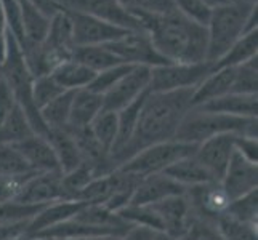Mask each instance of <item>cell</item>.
<instances>
[{
    "label": "cell",
    "mask_w": 258,
    "mask_h": 240,
    "mask_svg": "<svg viewBox=\"0 0 258 240\" xmlns=\"http://www.w3.org/2000/svg\"><path fill=\"white\" fill-rule=\"evenodd\" d=\"M34 173L15 144H0V176H26Z\"/></svg>",
    "instance_id": "34"
},
{
    "label": "cell",
    "mask_w": 258,
    "mask_h": 240,
    "mask_svg": "<svg viewBox=\"0 0 258 240\" xmlns=\"http://www.w3.org/2000/svg\"><path fill=\"white\" fill-rule=\"evenodd\" d=\"M192 92L194 90H178L167 93L149 92L128 143L119 152L109 155L114 170L125 164L133 155H137L140 150L175 139L176 130L183 117L191 109Z\"/></svg>",
    "instance_id": "1"
},
{
    "label": "cell",
    "mask_w": 258,
    "mask_h": 240,
    "mask_svg": "<svg viewBox=\"0 0 258 240\" xmlns=\"http://www.w3.org/2000/svg\"><path fill=\"white\" fill-rule=\"evenodd\" d=\"M68 15L71 18V23H73V39L76 47L106 45V43L117 40L125 32H128L114 24H109L84 13L68 12Z\"/></svg>",
    "instance_id": "12"
},
{
    "label": "cell",
    "mask_w": 258,
    "mask_h": 240,
    "mask_svg": "<svg viewBox=\"0 0 258 240\" xmlns=\"http://www.w3.org/2000/svg\"><path fill=\"white\" fill-rule=\"evenodd\" d=\"M173 4L176 12H180L186 18H189V20L202 26H207L212 8L207 7L202 0H173Z\"/></svg>",
    "instance_id": "43"
},
{
    "label": "cell",
    "mask_w": 258,
    "mask_h": 240,
    "mask_svg": "<svg viewBox=\"0 0 258 240\" xmlns=\"http://www.w3.org/2000/svg\"><path fill=\"white\" fill-rule=\"evenodd\" d=\"M212 70V63H165L151 67L149 92L167 93L178 90H194Z\"/></svg>",
    "instance_id": "7"
},
{
    "label": "cell",
    "mask_w": 258,
    "mask_h": 240,
    "mask_svg": "<svg viewBox=\"0 0 258 240\" xmlns=\"http://www.w3.org/2000/svg\"><path fill=\"white\" fill-rule=\"evenodd\" d=\"M87 203L79 200H56L43 207L37 215H35L26 229V235L34 237L45 229L58 226L64 221L74 218Z\"/></svg>",
    "instance_id": "19"
},
{
    "label": "cell",
    "mask_w": 258,
    "mask_h": 240,
    "mask_svg": "<svg viewBox=\"0 0 258 240\" xmlns=\"http://www.w3.org/2000/svg\"><path fill=\"white\" fill-rule=\"evenodd\" d=\"M258 88V64L256 58L236 67V77L231 93L256 95Z\"/></svg>",
    "instance_id": "39"
},
{
    "label": "cell",
    "mask_w": 258,
    "mask_h": 240,
    "mask_svg": "<svg viewBox=\"0 0 258 240\" xmlns=\"http://www.w3.org/2000/svg\"><path fill=\"white\" fill-rule=\"evenodd\" d=\"M12 240H34V238L29 237V235H26V234H23V235H18V237H15V238H12Z\"/></svg>",
    "instance_id": "55"
},
{
    "label": "cell",
    "mask_w": 258,
    "mask_h": 240,
    "mask_svg": "<svg viewBox=\"0 0 258 240\" xmlns=\"http://www.w3.org/2000/svg\"><path fill=\"white\" fill-rule=\"evenodd\" d=\"M24 205H48L56 200H66L59 172L32 173L15 197Z\"/></svg>",
    "instance_id": "13"
},
{
    "label": "cell",
    "mask_w": 258,
    "mask_h": 240,
    "mask_svg": "<svg viewBox=\"0 0 258 240\" xmlns=\"http://www.w3.org/2000/svg\"><path fill=\"white\" fill-rule=\"evenodd\" d=\"M192 215L215 223L220 215H223L229 205V199L221 188L220 181H210L206 184L192 186L184 191Z\"/></svg>",
    "instance_id": "14"
},
{
    "label": "cell",
    "mask_w": 258,
    "mask_h": 240,
    "mask_svg": "<svg viewBox=\"0 0 258 240\" xmlns=\"http://www.w3.org/2000/svg\"><path fill=\"white\" fill-rule=\"evenodd\" d=\"M236 138L237 135L225 133V135L209 138L196 147L194 157L209 172L213 181H221L223 178L229 160L236 150Z\"/></svg>",
    "instance_id": "11"
},
{
    "label": "cell",
    "mask_w": 258,
    "mask_h": 240,
    "mask_svg": "<svg viewBox=\"0 0 258 240\" xmlns=\"http://www.w3.org/2000/svg\"><path fill=\"white\" fill-rule=\"evenodd\" d=\"M31 135H35V133L32 131L23 109L16 104L4 125L0 127V144H16Z\"/></svg>",
    "instance_id": "29"
},
{
    "label": "cell",
    "mask_w": 258,
    "mask_h": 240,
    "mask_svg": "<svg viewBox=\"0 0 258 240\" xmlns=\"http://www.w3.org/2000/svg\"><path fill=\"white\" fill-rule=\"evenodd\" d=\"M29 2L34 7H37L39 10L48 18H51L56 12H59V7L56 4V0H29Z\"/></svg>",
    "instance_id": "50"
},
{
    "label": "cell",
    "mask_w": 258,
    "mask_h": 240,
    "mask_svg": "<svg viewBox=\"0 0 258 240\" xmlns=\"http://www.w3.org/2000/svg\"><path fill=\"white\" fill-rule=\"evenodd\" d=\"M106 47H108L122 63L130 64V66L154 67V66H161L167 63V61L157 53L148 32L145 31H128L117 40L106 43Z\"/></svg>",
    "instance_id": "9"
},
{
    "label": "cell",
    "mask_w": 258,
    "mask_h": 240,
    "mask_svg": "<svg viewBox=\"0 0 258 240\" xmlns=\"http://www.w3.org/2000/svg\"><path fill=\"white\" fill-rule=\"evenodd\" d=\"M173 0H135V5L130 12L143 13L149 16H162L175 12Z\"/></svg>",
    "instance_id": "44"
},
{
    "label": "cell",
    "mask_w": 258,
    "mask_h": 240,
    "mask_svg": "<svg viewBox=\"0 0 258 240\" xmlns=\"http://www.w3.org/2000/svg\"><path fill=\"white\" fill-rule=\"evenodd\" d=\"M0 82H2V66H0Z\"/></svg>",
    "instance_id": "57"
},
{
    "label": "cell",
    "mask_w": 258,
    "mask_h": 240,
    "mask_svg": "<svg viewBox=\"0 0 258 240\" xmlns=\"http://www.w3.org/2000/svg\"><path fill=\"white\" fill-rule=\"evenodd\" d=\"M2 78L7 84V87L10 88V92L13 93L16 104L26 114L32 131L35 135L47 138L48 128L43 125L39 109L35 108L32 101L34 77L28 66H26L20 43H18V40L10 32H8V42H7V56L2 63Z\"/></svg>",
    "instance_id": "5"
},
{
    "label": "cell",
    "mask_w": 258,
    "mask_h": 240,
    "mask_svg": "<svg viewBox=\"0 0 258 240\" xmlns=\"http://www.w3.org/2000/svg\"><path fill=\"white\" fill-rule=\"evenodd\" d=\"M256 5L231 2L212 8L207 21V63H217L234 43L247 34L248 18Z\"/></svg>",
    "instance_id": "4"
},
{
    "label": "cell",
    "mask_w": 258,
    "mask_h": 240,
    "mask_svg": "<svg viewBox=\"0 0 258 240\" xmlns=\"http://www.w3.org/2000/svg\"><path fill=\"white\" fill-rule=\"evenodd\" d=\"M132 67L133 66H130V64L120 63V64H115V66L109 67V69H104V70H101V72H96L93 80L90 82V85H88L87 88L90 92L103 96L106 92H109L111 88L117 84Z\"/></svg>",
    "instance_id": "40"
},
{
    "label": "cell",
    "mask_w": 258,
    "mask_h": 240,
    "mask_svg": "<svg viewBox=\"0 0 258 240\" xmlns=\"http://www.w3.org/2000/svg\"><path fill=\"white\" fill-rule=\"evenodd\" d=\"M133 13V12H132ZM135 15L148 32L154 48L167 63H204L207 61V28L180 12L162 16Z\"/></svg>",
    "instance_id": "2"
},
{
    "label": "cell",
    "mask_w": 258,
    "mask_h": 240,
    "mask_svg": "<svg viewBox=\"0 0 258 240\" xmlns=\"http://www.w3.org/2000/svg\"><path fill=\"white\" fill-rule=\"evenodd\" d=\"M120 237L114 235H103V237H85V238H69V240H119Z\"/></svg>",
    "instance_id": "52"
},
{
    "label": "cell",
    "mask_w": 258,
    "mask_h": 240,
    "mask_svg": "<svg viewBox=\"0 0 258 240\" xmlns=\"http://www.w3.org/2000/svg\"><path fill=\"white\" fill-rule=\"evenodd\" d=\"M202 2L210 8H217L220 5H225V4L231 2V0H202Z\"/></svg>",
    "instance_id": "51"
},
{
    "label": "cell",
    "mask_w": 258,
    "mask_h": 240,
    "mask_svg": "<svg viewBox=\"0 0 258 240\" xmlns=\"http://www.w3.org/2000/svg\"><path fill=\"white\" fill-rule=\"evenodd\" d=\"M225 133L256 138V117H234L191 108L178 127L175 139L198 146L209 138Z\"/></svg>",
    "instance_id": "3"
},
{
    "label": "cell",
    "mask_w": 258,
    "mask_h": 240,
    "mask_svg": "<svg viewBox=\"0 0 258 240\" xmlns=\"http://www.w3.org/2000/svg\"><path fill=\"white\" fill-rule=\"evenodd\" d=\"M196 147L198 146L170 139L165 141V143H159L140 150L137 155H133L125 164H122L119 170L137 175L140 178L164 173L176 160L192 155L196 152Z\"/></svg>",
    "instance_id": "6"
},
{
    "label": "cell",
    "mask_w": 258,
    "mask_h": 240,
    "mask_svg": "<svg viewBox=\"0 0 258 240\" xmlns=\"http://www.w3.org/2000/svg\"><path fill=\"white\" fill-rule=\"evenodd\" d=\"M157 232L151 230L148 227H141V226H130L128 230L123 234L119 240H154Z\"/></svg>",
    "instance_id": "47"
},
{
    "label": "cell",
    "mask_w": 258,
    "mask_h": 240,
    "mask_svg": "<svg viewBox=\"0 0 258 240\" xmlns=\"http://www.w3.org/2000/svg\"><path fill=\"white\" fill-rule=\"evenodd\" d=\"M56 4L66 12L93 16L125 31H143L138 18L117 0H56Z\"/></svg>",
    "instance_id": "8"
},
{
    "label": "cell",
    "mask_w": 258,
    "mask_h": 240,
    "mask_svg": "<svg viewBox=\"0 0 258 240\" xmlns=\"http://www.w3.org/2000/svg\"><path fill=\"white\" fill-rule=\"evenodd\" d=\"M47 139L53 147V152L56 155L61 173H68L84 164L81 150H79V146L76 143V138L73 136V133L69 131L68 127L48 130Z\"/></svg>",
    "instance_id": "22"
},
{
    "label": "cell",
    "mask_w": 258,
    "mask_h": 240,
    "mask_svg": "<svg viewBox=\"0 0 258 240\" xmlns=\"http://www.w3.org/2000/svg\"><path fill=\"white\" fill-rule=\"evenodd\" d=\"M184 191L183 186L175 183L164 173L149 175L138 181L128 205H154L172 195L184 194Z\"/></svg>",
    "instance_id": "17"
},
{
    "label": "cell",
    "mask_w": 258,
    "mask_h": 240,
    "mask_svg": "<svg viewBox=\"0 0 258 240\" xmlns=\"http://www.w3.org/2000/svg\"><path fill=\"white\" fill-rule=\"evenodd\" d=\"M73 96H74V92H64V93H61L51 103H48L45 108H42L39 111L43 125H45L48 130L68 127L69 111H71V103H73Z\"/></svg>",
    "instance_id": "30"
},
{
    "label": "cell",
    "mask_w": 258,
    "mask_h": 240,
    "mask_svg": "<svg viewBox=\"0 0 258 240\" xmlns=\"http://www.w3.org/2000/svg\"><path fill=\"white\" fill-rule=\"evenodd\" d=\"M66 90H63L50 74L47 75H40L35 77L32 82V101L34 106L39 111L42 108H45L48 103H51L55 98H58L61 93H64Z\"/></svg>",
    "instance_id": "38"
},
{
    "label": "cell",
    "mask_w": 258,
    "mask_h": 240,
    "mask_svg": "<svg viewBox=\"0 0 258 240\" xmlns=\"http://www.w3.org/2000/svg\"><path fill=\"white\" fill-rule=\"evenodd\" d=\"M7 42H8V28L5 23L2 4H0V66H2V63L5 61V56H7Z\"/></svg>",
    "instance_id": "49"
},
{
    "label": "cell",
    "mask_w": 258,
    "mask_h": 240,
    "mask_svg": "<svg viewBox=\"0 0 258 240\" xmlns=\"http://www.w3.org/2000/svg\"><path fill=\"white\" fill-rule=\"evenodd\" d=\"M181 238L183 240H223V237H221V234L217 229V224L213 221L202 219L194 215Z\"/></svg>",
    "instance_id": "42"
},
{
    "label": "cell",
    "mask_w": 258,
    "mask_h": 240,
    "mask_svg": "<svg viewBox=\"0 0 258 240\" xmlns=\"http://www.w3.org/2000/svg\"><path fill=\"white\" fill-rule=\"evenodd\" d=\"M95 178H98L95 172L85 164L79 165L77 168H74V170H71L68 173H61V184H63L66 200H74L76 195L81 192L85 186L90 184Z\"/></svg>",
    "instance_id": "35"
},
{
    "label": "cell",
    "mask_w": 258,
    "mask_h": 240,
    "mask_svg": "<svg viewBox=\"0 0 258 240\" xmlns=\"http://www.w3.org/2000/svg\"><path fill=\"white\" fill-rule=\"evenodd\" d=\"M236 150L239 154H242L245 158L250 160V162L258 164V157H256L258 143H256V138L237 135V138H236Z\"/></svg>",
    "instance_id": "46"
},
{
    "label": "cell",
    "mask_w": 258,
    "mask_h": 240,
    "mask_svg": "<svg viewBox=\"0 0 258 240\" xmlns=\"http://www.w3.org/2000/svg\"><path fill=\"white\" fill-rule=\"evenodd\" d=\"M225 215L229 218L241 221V223L256 226L258 218V189L248 192L239 199L229 202V205L225 211Z\"/></svg>",
    "instance_id": "33"
},
{
    "label": "cell",
    "mask_w": 258,
    "mask_h": 240,
    "mask_svg": "<svg viewBox=\"0 0 258 240\" xmlns=\"http://www.w3.org/2000/svg\"><path fill=\"white\" fill-rule=\"evenodd\" d=\"M32 173L26 176H0V203L15 200L21 186Z\"/></svg>",
    "instance_id": "45"
},
{
    "label": "cell",
    "mask_w": 258,
    "mask_h": 240,
    "mask_svg": "<svg viewBox=\"0 0 258 240\" xmlns=\"http://www.w3.org/2000/svg\"><path fill=\"white\" fill-rule=\"evenodd\" d=\"M73 59L79 61V63L84 64L85 67L93 70L95 74L122 63V61L115 56L106 45L76 47L74 51H73Z\"/></svg>",
    "instance_id": "27"
},
{
    "label": "cell",
    "mask_w": 258,
    "mask_h": 240,
    "mask_svg": "<svg viewBox=\"0 0 258 240\" xmlns=\"http://www.w3.org/2000/svg\"><path fill=\"white\" fill-rule=\"evenodd\" d=\"M88 130H90L93 138L100 143V146L108 150V152H111L115 138H117V112L103 109L93 119Z\"/></svg>",
    "instance_id": "31"
},
{
    "label": "cell",
    "mask_w": 258,
    "mask_h": 240,
    "mask_svg": "<svg viewBox=\"0 0 258 240\" xmlns=\"http://www.w3.org/2000/svg\"><path fill=\"white\" fill-rule=\"evenodd\" d=\"M236 2H242L247 5H256V0H236Z\"/></svg>",
    "instance_id": "56"
},
{
    "label": "cell",
    "mask_w": 258,
    "mask_h": 240,
    "mask_svg": "<svg viewBox=\"0 0 258 240\" xmlns=\"http://www.w3.org/2000/svg\"><path fill=\"white\" fill-rule=\"evenodd\" d=\"M154 240H183V238H178V237H173V235H168V234H164V232H157Z\"/></svg>",
    "instance_id": "53"
},
{
    "label": "cell",
    "mask_w": 258,
    "mask_h": 240,
    "mask_svg": "<svg viewBox=\"0 0 258 240\" xmlns=\"http://www.w3.org/2000/svg\"><path fill=\"white\" fill-rule=\"evenodd\" d=\"M151 207H153L159 219H161L164 234L178 238L184 235L192 218V210L184 194L172 195V197H167Z\"/></svg>",
    "instance_id": "16"
},
{
    "label": "cell",
    "mask_w": 258,
    "mask_h": 240,
    "mask_svg": "<svg viewBox=\"0 0 258 240\" xmlns=\"http://www.w3.org/2000/svg\"><path fill=\"white\" fill-rule=\"evenodd\" d=\"M117 215L128 226H141L154 230V232H162V223L151 205H127Z\"/></svg>",
    "instance_id": "32"
},
{
    "label": "cell",
    "mask_w": 258,
    "mask_h": 240,
    "mask_svg": "<svg viewBox=\"0 0 258 240\" xmlns=\"http://www.w3.org/2000/svg\"><path fill=\"white\" fill-rule=\"evenodd\" d=\"M34 173L59 172L56 155L45 136L31 135L15 144ZM61 173V172H59Z\"/></svg>",
    "instance_id": "18"
},
{
    "label": "cell",
    "mask_w": 258,
    "mask_h": 240,
    "mask_svg": "<svg viewBox=\"0 0 258 240\" xmlns=\"http://www.w3.org/2000/svg\"><path fill=\"white\" fill-rule=\"evenodd\" d=\"M103 111V96L90 92L88 88L74 92L71 103L68 128L82 130L88 128L98 114Z\"/></svg>",
    "instance_id": "21"
},
{
    "label": "cell",
    "mask_w": 258,
    "mask_h": 240,
    "mask_svg": "<svg viewBox=\"0 0 258 240\" xmlns=\"http://www.w3.org/2000/svg\"><path fill=\"white\" fill-rule=\"evenodd\" d=\"M29 223H20V224H0V240H12L18 235L26 234Z\"/></svg>",
    "instance_id": "48"
},
{
    "label": "cell",
    "mask_w": 258,
    "mask_h": 240,
    "mask_svg": "<svg viewBox=\"0 0 258 240\" xmlns=\"http://www.w3.org/2000/svg\"><path fill=\"white\" fill-rule=\"evenodd\" d=\"M148 93H149V90L145 95L137 98L133 103H130L127 108H123L122 111L117 112V138H115V143L111 149L109 155L119 152V150L128 143V139L133 135V130H135V127H137L138 115H140L141 108H143V103L146 100Z\"/></svg>",
    "instance_id": "28"
},
{
    "label": "cell",
    "mask_w": 258,
    "mask_h": 240,
    "mask_svg": "<svg viewBox=\"0 0 258 240\" xmlns=\"http://www.w3.org/2000/svg\"><path fill=\"white\" fill-rule=\"evenodd\" d=\"M117 2H119L122 7H125L127 10H132L133 5H135V0H117Z\"/></svg>",
    "instance_id": "54"
},
{
    "label": "cell",
    "mask_w": 258,
    "mask_h": 240,
    "mask_svg": "<svg viewBox=\"0 0 258 240\" xmlns=\"http://www.w3.org/2000/svg\"><path fill=\"white\" fill-rule=\"evenodd\" d=\"M196 109L218 112L234 117H256L258 112V96L256 95H242V93H228L212 100L206 104L198 106Z\"/></svg>",
    "instance_id": "23"
},
{
    "label": "cell",
    "mask_w": 258,
    "mask_h": 240,
    "mask_svg": "<svg viewBox=\"0 0 258 240\" xmlns=\"http://www.w3.org/2000/svg\"><path fill=\"white\" fill-rule=\"evenodd\" d=\"M50 75L63 90L77 92L90 85V82L95 77V72L85 67L84 64H81L79 61L69 58L53 69Z\"/></svg>",
    "instance_id": "24"
},
{
    "label": "cell",
    "mask_w": 258,
    "mask_h": 240,
    "mask_svg": "<svg viewBox=\"0 0 258 240\" xmlns=\"http://www.w3.org/2000/svg\"><path fill=\"white\" fill-rule=\"evenodd\" d=\"M256 53H258V29L244 34L217 63L212 64V69L237 67L247 63V61L256 58Z\"/></svg>",
    "instance_id": "26"
},
{
    "label": "cell",
    "mask_w": 258,
    "mask_h": 240,
    "mask_svg": "<svg viewBox=\"0 0 258 240\" xmlns=\"http://www.w3.org/2000/svg\"><path fill=\"white\" fill-rule=\"evenodd\" d=\"M236 77V67H220L212 69L210 74L194 88L191 98V108H198L220 96H225L233 90Z\"/></svg>",
    "instance_id": "20"
},
{
    "label": "cell",
    "mask_w": 258,
    "mask_h": 240,
    "mask_svg": "<svg viewBox=\"0 0 258 240\" xmlns=\"http://www.w3.org/2000/svg\"><path fill=\"white\" fill-rule=\"evenodd\" d=\"M149 77L151 67L133 66L109 92L103 95V109L119 112L127 108L130 103L149 90Z\"/></svg>",
    "instance_id": "10"
},
{
    "label": "cell",
    "mask_w": 258,
    "mask_h": 240,
    "mask_svg": "<svg viewBox=\"0 0 258 240\" xmlns=\"http://www.w3.org/2000/svg\"><path fill=\"white\" fill-rule=\"evenodd\" d=\"M164 175H167L170 180H173L175 183L183 186L184 189L213 181L212 176L209 175V172L201 165V162L194 157V154L176 160L175 164H172L167 168V170L164 172Z\"/></svg>",
    "instance_id": "25"
},
{
    "label": "cell",
    "mask_w": 258,
    "mask_h": 240,
    "mask_svg": "<svg viewBox=\"0 0 258 240\" xmlns=\"http://www.w3.org/2000/svg\"><path fill=\"white\" fill-rule=\"evenodd\" d=\"M0 4H2L8 32H10L18 40V43L21 45L24 39V31H23V15H21L20 0H0Z\"/></svg>",
    "instance_id": "41"
},
{
    "label": "cell",
    "mask_w": 258,
    "mask_h": 240,
    "mask_svg": "<svg viewBox=\"0 0 258 240\" xmlns=\"http://www.w3.org/2000/svg\"><path fill=\"white\" fill-rule=\"evenodd\" d=\"M215 224L223 240H258L256 226L241 223V221L229 218L225 213L217 218Z\"/></svg>",
    "instance_id": "36"
},
{
    "label": "cell",
    "mask_w": 258,
    "mask_h": 240,
    "mask_svg": "<svg viewBox=\"0 0 258 240\" xmlns=\"http://www.w3.org/2000/svg\"><path fill=\"white\" fill-rule=\"evenodd\" d=\"M45 205H24L16 200L0 203V224L31 223V219Z\"/></svg>",
    "instance_id": "37"
},
{
    "label": "cell",
    "mask_w": 258,
    "mask_h": 240,
    "mask_svg": "<svg viewBox=\"0 0 258 240\" xmlns=\"http://www.w3.org/2000/svg\"><path fill=\"white\" fill-rule=\"evenodd\" d=\"M220 184L229 200L239 199L255 191L258 188V164L250 162L242 154L234 150Z\"/></svg>",
    "instance_id": "15"
}]
</instances>
